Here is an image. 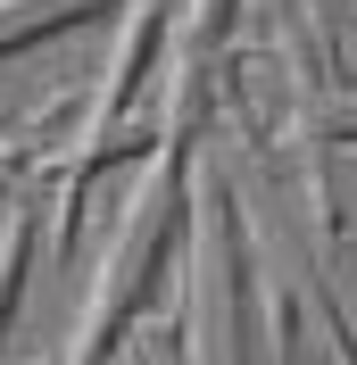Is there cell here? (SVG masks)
I'll list each match as a JSON object with an SVG mask.
<instances>
[{
    "label": "cell",
    "instance_id": "6da1fadb",
    "mask_svg": "<svg viewBox=\"0 0 357 365\" xmlns=\"http://www.w3.org/2000/svg\"><path fill=\"white\" fill-rule=\"evenodd\" d=\"M183 332H191V365H249L241 341V241L224 216L216 175L191 182V282H183Z\"/></svg>",
    "mask_w": 357,
    "mask_h": 365
},
{
    "label": "cell",
    "instance_id": "7a4b0ae2",
    "mask_svg": "<svg viewBox=\"0 0 357 365\" xmlns=\"http://www.w3.org/2000/svg\"><path fill=\"white\" fill-rule=\"evenodd\" d=\"M100 9H109V0H0V58H9V50L50 42V34H67V25L100 17Z\"/></svg>",
    "mask_w": 357,
    "mask_h": 365
},
{
    "label": "cell",
    "instance_id": "3957f363",
    "mask_svg": "<svg viewBox=\"0 0 357 365\" xmlns=\"http://www.w3.org/2000/svg\"><path fill=\"white\" fill-rule=\"evenodd\" d=\"M25 250H34V225H25V207H9L0 216V341H9V316L25 291Z\"/></svg>",
    "mask_w": 357,
    "mask_h": 365
},
{
    "label": "cell",
    "instance_id": "277c9868",
    "mask_svg": "<svg viewBox=\"0 0 357 365\" xmlns=\"http://www.w3.org/2000/svg\"><path fill=\"white\" fill-rule=\"evenodd\" d=\"M9 175H17V158H0V191H9Z\"/></svg>",
    "mask_w": 357,
    "mask_h": 365
}]
</instances>
